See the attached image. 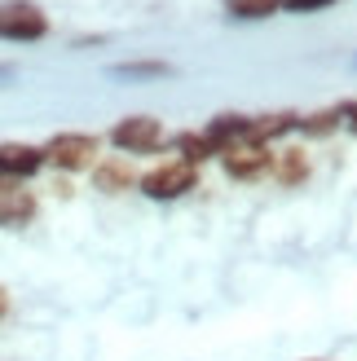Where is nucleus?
<instances>
[{
    "mask_svg": "<svg viewBox=\"0 0 357 361\" xmlns=\"http://www.w3.org/2000/svg\"><path fill=\"white\" fill-rule=\"evenodd\" d=\"M44 31H49V18L40 5H31V0H0V40L31 44V40H44Z\"/></svg>",
    "mask_w": 357,
    "mask_h": 361,
    "instance_id": "nucleus-1",
    "label": "nucleus"
},
{
    "mask_svg": "<svg viewBox=\"0 0 357 361\" xmlns=\"http://www.w3.org/2000/svg\"><path fill=\"white\" fill-rule=\"evenodd\" d=\"M97 146L102 141L93 133H58L40 146V154H44V164L62 168V172H80V168H93Z\"/></svg>",
    "mask_w": 357,
    "mask_h": 361,
    "instance_id": "nucleus-2",
    "label": "nucleus"
},
{
    "mask_svg": "<svg viewBox=\"0 0 357 361\" xmlns=\"http://www.w3.org/2000/svg\"><path fill=\"white\" fill-rule=\"evenodd\" d=\"M111 141L119 150H128V154H150L164 146V123L150 119V115H128V119H119L115 128H111Z\"/></svg>",
    "mask_w": 357,
    "mask_h": 361,
    "instance_id": "nucleus-3",
    "label": "nucleus"
},
{
    "mask_svg": "<svg viewBox=\"0 0 357 361\" xmlns=\"http://www.w3.org/2000/svg\"><path fill=\"white\" fill-rule=\"evenodd\" d=\"M221 159H225V172H229V176H238V180H252V176H260L265 168L274 164L270 146H265V141H256V137L229 141V146L221 150Z\"/></svg>",
    "mask_w": 357,
    "mask_h": 361,
    "instance_id": "nucleus-4",
    "label": "nucleus"
},
{
    "mask_svg": "<svg viewBox=\"0 0 357 361\" xmlns=\"http://www.w3.org/2000/svg\"><path fill=\"white\" fill-rule=\"evenodd\" d=\"M141 190H146L150 198H181L186 190H194V164H186V159H172V164L155 168L141 176Z\"/></svg>",
    "mask_w": 357,
    "mask_h": 361,
    "instance_id": "nucleus-5",
    "label": "nucleus"
},
{
    "mask_svg": "<svg viewBox=\"0 0 357 361\" xmlns=\"http://www.w3.org/2000/svg\"><path fill=\"white\" fill-rule=\"evenodd\" d=\"M35 216V194L27 190V180H5L0 176V225L5 229H23Z\"/></svg>",
    "mask_w": 357,
    "mask_h": 361,
    "instance_id": "nucleus-6",
    "label": "nucleus"
},
{
    "mask_svg": "<svg viewBox=\"0 0 357 361\" xmlns=\"http://www.w3.org/2000/svg\"><path fill=\"white\" fill-rule=\"evenodd\" d=\"M44 168L40 146H27V141H5L0 146V176L5 180H27Z\"/></svg>",
    "mask_w": 357,
    "mask_h": 361,
    "instance_id": "nucleus-7",
    "label": "nucleus"
},
{
    "mask_svg": "<svg viewBox=\"0 0 357 361\" xmlns=\"http://www.w3.org/2000/svg\"><path fill=\"white\" fill-rule=\"evenodd\" d=\"M270 168H278V180H282V185H296V180L309 176V159H305V150H282V154H274Z\"/></svg>",
    "mask_w": 357,
    "mask_h": 361,
    "instance_id": "nucleus-8",
    "label": "nucleus"
},
{
    "mask_svg": "<svg viewBox=\"0 0 357 361\" xmlns=\"http://www.w3.org/2000/svg\"><path fill=\"white\" fill-rule=\"evenodd\" d=\"M229 18H270L282 9V0H225Z\"/></svg>",
    "mask_w": 357,
    "mask_h": 361,
    "instance_id": "nucleus-9",
    "label": "nucleus"
},
{
    "mask_svg": "<svg viewBox=\"0 0 357 361\" xmlns=\"http://www.w3.org/2000/svg\"><path fill=\"white\" fill-rule=\"evenodd\" d=\"M176 150H181L186 164H203L207 154H217V150H212V141L199 137V133H181V137H176Z\"/></svg>",
    "mask_w": 357,
    "mask_h": 361,
    "instance_id": "nucleus-10",
    "label": "nucleus"
},
{
    "mask_svg": "<svg viewBox=\"0 0 357 361\" xmlns=\"http://www.w3.org/2000/svg\"><path fill=\"white\" fill-rule=\"evenodd\" d=\"M128 180H133V172L123 168V164H106V168H97V185H102L106 194H119V190H128Z\"/></svg>",
    "mask_w": 357,
    "mask_h": 361,
    "instance_id": "nucleus-11",
    "label": "nucleus"
},
{
    "mask_svg": "<svg viewBox=\"0 0 357 361\" xmlns=\"http://www.w3.org/2000/svg\"><path fill=\"white\" fill-rule=\"evenodd\" d=\"M331 5H335V0H282V9H287V13H322Z\"/></svg>",
    "mask_w": 357,
    "mask_h": 361,
    "instance_id": "nucleus-12",
    "label": "nucleus"
},
{
    "mask_svg": "<svg viewBox=\"0 0 357 361\" xmlns=\"http://www.w3.org/2000/svg\"><path fill=\"white\" fill-rule=\"evenodd\" d=\"M119 75H164V62H128V66H115Z\"/></svg>",
    "mask_w": 357,
    "mask_h": 361,
    "instance_id": "nucleus-13",
    "label": "nucleus"
},
{
    "mask_svg": "<svg viewBox=\"0 0 357 361\" xmlns=\"http://www.w3.org/2000/svg\"><path fill=\"white\" fill-rule=\"evenodd\" d=\"M340 115L353 123V128H357V102H349V106H340Z\"/></svg>",
    "mask_w": 357,
    "mask_h": 361,
    "instance_id": "nucleus-14",
    "label": "nucleus"
},
{
    "mask_svg": "<svg viewBox=\"0 0 357 361\" xmlns=\"http://www.w3.org/2000/svg\"><path fill=\"white\" fill-rule=\"evenodd\" d=\"M9 313V295H5V286H0V317Z\"/></svg>",
    "mask_w": 357,
    "mask_h": 361,
    "instance_id": "nucleus-15",
    "label": "nucleus"
}]
</instances>
